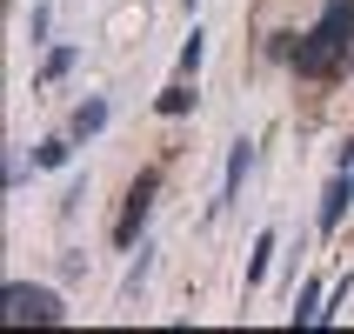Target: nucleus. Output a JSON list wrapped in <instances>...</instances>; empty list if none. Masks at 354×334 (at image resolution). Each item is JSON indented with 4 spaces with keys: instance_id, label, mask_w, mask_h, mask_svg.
Returning a JSON list of instances; mask_svg holds the SVG:
<instances>
[{
    "instance_id": "nucleus-1",
    "label": "nucleus",
    "mask_w": 354,
    "mask_h": 334,
    "mask_svg": "<svg viewBox=\"0 0 354 334\" xmlns=\"http://www.w3.org/2000/svg\"><path fill=\"white\" fill-rule=\"evenodd\" d=\"M288 67H295L301 80H341L348 74L354 67V0H328V7H321L315 27L295 34Z\"/></svg>"
},
{
    "instance_id": "nucleus-2",
    "label": "nucleus",
    "mask_w": 354,
    "mask_h": 334,
    "mask_svg": "<svg viewBox=\"0 0 354 334\" xmlns=\"http://www.w3.org/2000/svg\"><path fill=\"white\" fill-rule=\"evenodd\" d=\"M0 315L14 321V328H60L67 321V301L54 288H34V281H7L0 288Z\"/></svg>"
},
{
    "instance_id": "nucleus-3",
    "label": "nucleus",
    "mask_w": 354,
    "mask_h": 334,
    "mask_svg": "<svg viewBox=\"0 0 354 334\" xmlns=\"http://www.w3.org/2000/svg\"><path fill=\"white\" fill-rule=\"evenodd\" d=\"M154 187H160L154 167L127 187V207H120V221H114V248H134V241H140V228H147V214H154Z\"/></svg>"
},
{
    "instance_id": "nucleus-4",
    "label": "nucleus",
    "mask_w": 354,
    "mask_h": 334,
    "mask_svg": "<svg viewBox=\"0 0 354 334\" xmlns=\"http://www.w3.org/2000/svg\"><path fill=\"white\" fill-rule=\"evenodd\" d=\"M248 167H254V140L241 134L234 147H227V174H221V194L207 201V221H221V214H227V207L241 201V180H248Z\"/></svg>"
},
{
    "instance_id": "nucleus-5",
    "label": "nucleus",
    "mask_w": 354,
    "mask_h": 334,
    "mask_svg": "<svg viewBox=\"0 0 354 334\" xmlns=\"http://www.w3.org/2000/svg\"><path fill=\"white\" fill-rule=\"evenodd\" d=\"M348 207H354V167H341L335 180H328V194H321V234H335L341 221H348Z\"/></svg>"
},
{
    "instance_id": "nucleus-6",
    "label": "nucleus",
    "mask_w": 354,
    "mask_h": 334,
    "mask_svg": "<svg viewBox=\"0 0 354 334\" xmlns=\"http://www.w3.org/2000/svg\"><path fill=\"white\" fill-rule=\"evenodd\" d=\"M107 114H114V107H107V100H80V107H74V120H67V134H74V140H94L100 134V127H107Z\"/></svg>"
},
{
    "instance_id": "nucleus-7",
    "label": "nucleus",
    "mask_w": 354,
    "mask_h": 334,
    "mask_svg": "<svg viewBox=\"0 0 354 334\" xmlns=\"http://www.w3.org/2000/svg\"><path fill=\"white\" fill-rule=\"evenodd\" d=\"M194 100H201V94H194V80L180 74L174 87H167V94L154 100V114H167V120H180V114H194Z\"/></svg>"
},
{
    "instance_id": "nucleus-8",
    "label": "nucleus",
    "mask_w": 354,
    "mask_h": 334,
    "mask_svg": "<svg viewBox=\"0 0 354 334\" xmlns=\"http://www.w3.org/2000/svg\"><path fill=\"white\" fill-rule=\"evenodd\" d=\"M321 308H328L321 281H301V295H295V328H321Z\"/></svg>"
},
{
    "instance_id": "nucleus-9",
    "label": "nucleus",
    "mask_w": 354,
    "mask_h": 334,
    "mask_svg": "<svg viewBox=\"0 0 354 334\" xmlns=\"http://www.w3.org/2000/svg\"><path fill=\"white\" fill-rule=\"evenodd\" d=\"M67 160H74V134H47V140L34 147V167H47V174L67 167Z\"/></svg>"
},
{
    "instance_id": "nucleus-10",
    "label": "nucleus",
    "mask_w": 354,
    "mask_h": 334,
    "mask_svg": "<svg viewBox=\"0 0 354 334\" xmlns=\"http://www.w3.org/2000/svg\"><path fill=\"white\" fill-rule=\"evenodd\" d=\"M268 268H274V234L261 228V234H254V254H248V288H261V281H268Z\"/></svg>"
},
{
    "instance_id": "nucleus-11",
    "label": "nucleus",
    "mask_w": 354,
    "mask_h": 334,
    "mask_svg": "<svg viewBox=\"0 0 354 334\" xmlns=\"http://www.w3.org/2000/svg\"><path fill=\"white\" fill-rule=\"evenodd\" d=\"M74 60H80V47H67V40H60V47H47V60H40V87H47V80H60V74H67V67H74Z\"/></svg>"
},
{
    "instance_id": "nucleus-12",
    "label": "nucleus",
    "mask_w": 354,
    "mask_h": 334,
    "mask_svg": "<svg viewBox=\"0 0 354 334\" xmlns=\"http://www.w3.org/2000/svg\"><path fill=\"white\" fill-rule=\"evenodd\" d=\"M47 34H54V7H47V0H34V14H27V40H34V47H47Z\"/></svg>"
},
{
    "instance_id": "nucleus-13",
    "label": "nucleus",
    "mask_w": 354,
    "mask_h": 334,
    "mask_svg": "<svg viewBox=\"0 0 354 334\" xmlns=\"http://www.w3.org/2000/svg\"><path fill=\"white\" fill-rule=\"evenodd\" d=\"M201 60H207V34L194 27V34H187V47H180V74L194 80V74H201Z\"/></svg>"
},
{
    "instance_id": "nucleus-14",
    "label": "nucleus",
    "mask_w": 354,
    "mask_h": 334,
    "mask_svg": "<svg viewBox=\"0 0 354 334\" xmlns=\"http://www.w3.org/2000/svg\"><path fill=\"white\" fill-rule=\"evenodd\" d=\"M348 301H354V275H341V281H335V295H328V308H321V321H335Z\"/></svg>"
},
{
    "instance_id": "nucleus-15",
    "label": "nucleus",
    "mask_w": 354,
    "mask_h": 334,
    "mask_svg": "<svg viewBox=\"0 0 354 334\" xmlns=\"http://www.w3.org/2000/svg\"><path fill=\"white\" fill-rule=\"evenodd\" d=\"M187 7H201V0H187Z\"/></svg>"
}]
</instances>
